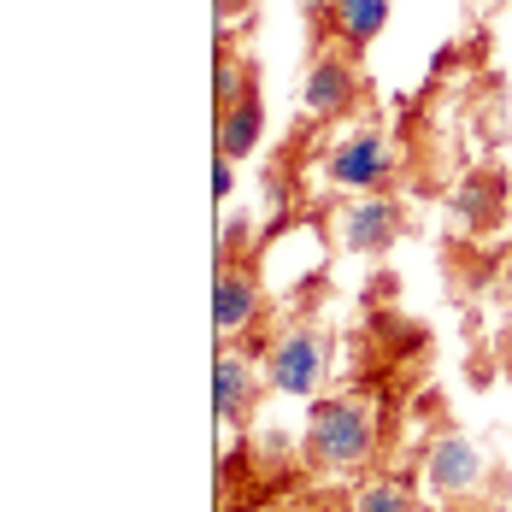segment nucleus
I'll list each match as a JSON object with an SVG mask.
<instances>
[{
    "instance_id": "obj_1",
    "label": "nucleus",
    "mask_w": 512,
    "mask_h": 512,
    "mask_svg": "<svg viewBox=\"0 0 512 512\" xmlns=\"http://www.w3.org/2000/svg\"><path fill=\"white\" fill-rule=\"evenodd\" d=\"M307 448H312V460H324L330 471H359L377 454V424L354 401H312Z\"/></svg>"
},
{
    "instance_id": "obj_2",
    "label": "nucleus",
    "mask_w": 512,
    "mask_h": 512,
    "mask_svg": "<svg viewBox=\"0 0 512 512\" xmlns=\"http://www.w3.org/2000/svg\"><path fill=\"white\" fill-rule=\"evenodd\" d=\"M324 359H330V336H324L318 324H295V330H283V336L271 342L265 383H271L277 395L307 401L312 389H318V377H324Z\"/></svg>"
},
{
    "instance_id": "obj_3",
    "label": "nucleus",
    "mask_w": 512,
    "mask_h": 512,
    "mask_svg": "<svg viewBox=\"0 0 512 512\" xmlns=\"http://www.w3.org/2000/svg\"><path fill=\"white\" fill-rule=\"evenodd\" d=\"M324 177L336 189H383L395 177V148L383 130H348L342 142H330L324 154Z\"/></svg>"
},
{
    "instance_id": "obj_4",
    "label": "nucleus",
    "mask_w": 512,
    "mask_h": 512,
    "mask_svg": "<svg viewBox=\"0 0 512 512\" xmlns=\"http://www.w3.org/2000/svg\"><path fill=\"white\" fill-rule=\"evenodd\" d=\"M401 236H407V206L389 201V195H359L336 218V242L348 254H389Z\"/></svg>"
},
{
    "instance_id": "obj_5",
    "label": "nucleus",
    "mask_w": 512,
    "mask_h": 512,
    "mask_svg": "<svg viewBox=\"0 0 512 512\" xmlns=\"http://www.w3.org/2000/svg\"><path fill=\"white\" fill-rule=\"evenodd\" d=\"M354 101H359V65L342 48H318L307 77H301V106L312 118H342V112H354Z\"/></svg>"
},
{
    "instance_id": "obj_6",
    "label": "nucleus",
    "mask_w": 512,
    "mask_h": 512,
    "mask_svg": "<svg viewBox=\"0 0 512 512\" xmlns=\"http://www.w3.org/2000/svg\"><path fill=\"white\" fill-rule=\"evenodd\" d=\"M424 477H430V489H436V495H448V501H465V495H477V489H483L489 465H483V454L471 448V436L448 430V436H436V442H430Z\"/></svg>"
},
{
    "instance_id": "obj_7",
    "label": "nucleus",
    "mask_w": 512,
    "mask_h": 512,
    "mask_svg": "<svg viewBox=\"0 0 512 512\" xmlns=\"http://www.w3.org/2000/svg\"><path fill=\"white\" fill-rule=\"evenodd\" d=\"M259 318V277L248 265H218V283H212V324H218V336H236V330H248Z\"/></svg>"
},
{
    "instance_id": "obj_8",
    "label": "nucleus",
    "mask_w": 512,
    "mask_h": 512,
    "mask_svg": "<svg viewBox=\"0 0 512 512\" xmlns=\"http://www.w3.org/2000/svg\"><path fill=\"white\" fill-rule=\"evenodd\" d=\"M259 136H265V101H259V89L218 112V154L224 159L242 165L248 154H259Z\"/></svg>"
},
{
    "instance_id": "obj_9",
    "label": "nucleus",
    "mask_w": 512,
    "mask_h": 512,
    "mask_svg": "<svg viewBox=\"0 0 512 512\" xmlns=\"http://www.w3.org/2000/svg\"><path fill=\"white\" fill-rule=\"evenodd\" d=\"M259 389L254 365L242 354H218L212 359V412L224 418V424H236L242 412H248V395Z\"/></svg>"
},
{
    "instance_id": "obj_10",
    "label": "nucleus",
    "mask_w": 512,
    "mask_h": 512,
    "mask_svg": "<svg viewBox=\"0 0 512 512\" xmlns=\"http://www.w3.org/2000/svg\"><path fill=\"white\" fill-rule=\"evenodd\" d=\"M501 201H507L501 171H471L460 189H454V218L471 224V230H483V224H495V218H501Z\"/></svg>"
},
{
    "instance_id": "obj_11",
    "label": "nucleus",
    "mask_w": 512,
    "mask_h": 512,
    "mask_svg": "<svg viewBox=\"0 0 512 512\" xmlns=\"http://www.w3.org/2000/svg\"><path fill=\"white\" fill-rule=\"evenodd\" d=\"M383 24H389V0H336V6H330V30H336L342 48L377 42Z\"/></svg>"
},
{
    "instance_id": "obj_12",
    "label": "nucleus",
    "mask_w": 512,
    "mask_h": 512,
    "mask_svg": "<svg viewBox=\"0 0 512 512\" xmlns=\"http://www.w3.org/2000/svg\"><path fill=\"white\" fill-rule=\"evenodd\" d=\"M259 83H254V65H248V59H242V53H218V71H212V95H218V112H224V106H236L242 101V95H254Z\"/></svg>"
},
{
    "instance_id": "obj_13",
    "label": "nucleus",
    "mask_w": 512,
    "mask_h": 512,
    "mask_svg": "<svg viewBox=\"0 0 512 512\" xmlns=\"http://www.w3.org/2000/svg\"><path fill=\"white\" fill-rule=\"evenodd\" d=\"M354 512H412V495L407 483H371V489H359Z\"/></svg>"
},
{
    "instance_id": "obj_14",
    "label": "nucleus",
    "mask_w": 512,
    "mask_h": 512,
    "mask_svg": "<svg viewBox=\"0 0 512 512\" xmlns=\"http://www.w3.org/2000/svg\"><path fill=\"white\" fill-rule=\"evenodd\" d=\"M230 177H236V159L218 154V165H212V195H230Z\"/></svg>"
},
{
    "instance_id": "obj_15",
    "label": "nucleus",
    "mask_w": 512,
    "mask_h": 512,
    "mask_svg": "<svg viewBox=\"0 0 512 512\" xmlns=\"http://www.w3.org/2000/svg\"><path fill=\"white\" fill-rule=\"evenodd\" d=\"M330 6H336V0H301V18H307V24H324Z\"/></svg>"
},
{
    "instance_id": "obj_16",
    "label": "nucleus",
    "mask_w": 512,
    "mask_h": 512,
    "mask_svg": "<svg viewBox=\"0 0 512 512\" xmlns=\"http://www.w3.org/2000/svg\"><path fill=\"white\" fill-rule=\"evenodd\" d=\"M242 12H248V0H218V18H224V24H236Z\"/></svg>"
}]
</instances>
